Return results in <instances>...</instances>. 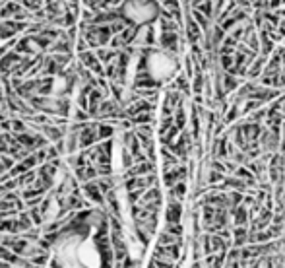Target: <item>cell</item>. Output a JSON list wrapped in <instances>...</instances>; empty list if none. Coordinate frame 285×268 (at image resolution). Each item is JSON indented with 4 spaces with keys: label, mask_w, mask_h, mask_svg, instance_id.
I'll list each match as a JSON object with an SVG mask.
<instances>
[{
    "label": "cell",
    "mask_w": 285,
    "mask_h": 268,
    "mask_svg": "<svg viewBox=\"0 0 285 268\" xmlns=\"http://www.w3.org/2000/svg\"><path fill=\"white\" fill-rule=\"evenodd\" d=\"M177 64L171 57L163 55V53H155L151 59H149V72L155 76V78H161V80H167L173 72H175Z\"/></svg>",
    "instance_id": "cell-1"
}]
</instances>
